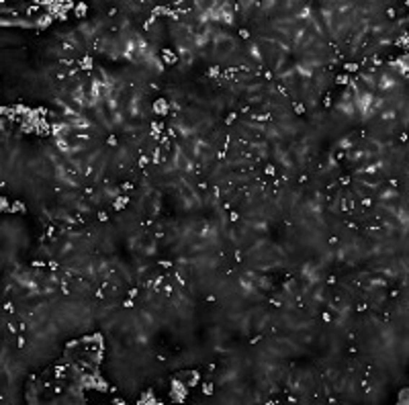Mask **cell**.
Wrapping results in <instances>:
<instances>
[{
  "label": "cell",
  "mask_w": 409,
  "mask_h": 405,
  "mask_svg": "<svg viewBox=\"0 0 409 405\" xmlns=\"http://www.w3.org/2000/svg\"><path fill=\"white\" fill-rule=\"evenodd\" d=\"M88 12V4H84V2H80V4H76V8H74V15H76L78 18H82Z\"/></svg>",
  "instance_id": "obj_7"
},
{
  "label": "cell",
  "mask_w": 409,
  "mask_h": 405,
  "mask_svg": "<svg viewBox=\"0 0 409 405\" xmlns=\"http://www.w3.org/2000/svg\"><path fill=\"white\" fill-rule=\"evenodd\" d=\"M4 311H6V313H10V315L15 313V307H12V303H10V301L4 303Z\"/></svg>",
  "instance_id": "obj_21"
},
{
  "label": "cell",
  "mask_w": 409,
  "mask_h": 405,
  "mask_svg": "<svg viewBox=\"0 0 409 405\" xmlns=\"http://www.w3.org/2000/svg\"><path fill=\"white\" fill-rule=\"evenodd\" d=\"M262 172H264V176H276V166L274 164H266Z\"/></svg>",
  "instance_id": "obj_9"
},
{
  "label": "cell",
  "mask_w": 409,
  "mask_h": 405,
  "mask_svg": "<svg viewBox=\"0 0 409 405\" xmlns=\"http://www.w3.org/2000/svg\"><path fill=\"white\" fill-rule=\"evenodd\" d=\"M113 403H117V405H125V399H123V397H113Z\"/></svg>",
  "instance_id": "obj_27"
},
{
  "label": "cell",
  "mask_w": 409,
  "mask_h": 405,
  "mask_svg": "<svg viewBox=\"0 0 409 405\" xmlns=\"http://www.w3.org/2000/svg\"><path fill=\"white\" fill-rule=\"evenodd\" d=\"M207 76L211 78V80H219V78H221V68H219V66H211L209 72H207Z\"/></svg>",
  "instance_id": "obj_6"
},
{
  "label": "cell",
  "mask_w": 409,
  "mask_h": 405,
  "mask_svg": "<svg viewBox=\"0 0 409 405\" xmlns=\"http://www.w3.org/2000/svg\"><path fill=\"white\" fill-rule=\"evenodd\" d=\"M333 283H335V274H329V278H327V285L332 286Z\"/></svg>",
  "instance_id": "obj_31"
},
{
  "label": "cell",
  "mask_w": 409,
  "mask_h": 405,
  "mask_svg": "<svg viewBox=\"0 0 409 405\" xmlns=\"http://www.w3.org/2000/svg\"><path fill=\"white\" fill-rule=\"evenodd\" d=\"M106 143H109L111 147H117V145H119V141H117V135H109V137H106Z\"/></svg>",
  "instance_id": "obj_15"
},
{
  "label": "cell",
  "mask_w": 409,
  "mask_h": 405,
  "mask_svg": "<svg viewBox=\"0 0 409 405\" xmlns=\"http://www.w3.org/2000/svg\"><path fill=\"white\" fill-rule=\"evenodd\" d=\"M235 119H237V113L231 111L229 115H227V119H225V125H233V123H235Z\"/></svg>",
  "instance_id": "obj_11"
},
{
  "label": "cell",
  "mask_w": 409,
  "mask_h": 405,
  "mask_svg": "<svg viewBox=\"0 0 409 405\" xmlns=\"http://www.w3.org/2000/svg\"><path fill=\"white\" fill-rule=\"evenodd\" d=\"M262 338H264L262 334H256V336H252V338H250V344H252V346H254V344H258V342H260Z\"/></svg>",
  "instance_id": "obj_19"
},
{
  "label": "cell",
  "mask_w": 409,
  "mask_h": 405,
  "mask_svg": "<svg viewBox=\"0 0 409 405\" xmlns=\"http://www.w3.org/2000/svg\"><path fill=\"white\" fill-rule=\"evenodd\" d=\"M399 139H401V143H405V141H407V133L403 131V133H401V135H399Z\"/></svg>",
  "instance_id": "obj_32"
},
{
  "label": "cell",
  "mask_w": 409,
  "mask_h": 405,
  "mask_svg": "<svg viewBox=\"0 0 409 405\" xmlns=\"http://www.w3.org/2000/svg\"><path fill=\"white\" fill-rule=\"evenodd\" d=\"M203 393L204 395H213V383H204L203 385Z\"/></svg>",
  "instance_id": "obj_13"
},
{
  "label": "cell",
  "mask_w": 409,
  "mask_h": 405,
  "mask_svg": "<svg viewBox=\"0 0 409 405\" xmlns=\"http://www.w3.org/2000/svg\"><path fill=\"white\" fill-rule=\"evenodd\" d=\"M335 401H338V399H335L333 395H329V397H327V403H335Z\"/></svg>",
  "instance_id": "obj_34"
},
{
  "label": "cell",
  "mask_w": 409,
  "mask_h": 405,
  "mask_svg": "<svg viewBox=\"0 0 409 405\" xmlns=\"http://www.w3.org/2000/svg\"><path fill=\"white\" fill-rule=\"evenodd\" d=\"M293 111L297 113L299 117H303V115H305V113H307V106H305V104H303V103H299V100H295V103H293Z\"/></svg>",
  "instance_id": "obj_8"
},
{
  "label": "cell",
  "mask_w": 409,
  "mask_h": 405,
  "mask_svg": "<svg viewBox=\"0 0 409 405\" xmlns=\"http://www.w3.org/2000/svg\"><path fill=\"white\" fill-rule=\"evenodd\" d=\"M137 293H139V286H133V289H129L127 297H131V299H135V297H137Z\"/></svg>",
  "instance_id": "obj_20"
},
{
  "label": "cell",
  "mask_w": 409,
  "mask_h": 405,
  "mask_svg": "<svg viewBox=\"0 0 409 405\" xmlns=\"http://www.w3.org/2000/svg\"><path fill=\"white\" fill-rule=\"evenodd\" d=\"M217 160H221V162L223 160H227V152H225V149H219V152H217Z\"/></svg>",
  "instance_id": "obj_23"
},
{
  "label": "cell",
  "mask_w": 409,
  "mask_h": 405,
  "mask_svg": "<svg viewBox=\"0 0 409 405\" xmlns=\"http://www.w3.org/2000/svg\"><path fill=\"white\" fill-rule=\"evenodd\" d=\"M152 111L155 113V115H160V117H166V115L170 113V100H166V98H155Z\"/></svg>",
  "instance_id": "obj_1"
},
{
  "label": "cell",
  "mask_w": 409,
  "mask_h": 405,
  "mask_svg": "<svg viewBox=\"0 0 409 405\" xmlns=\"http://www.w3.org/2000/svg\"><path fill=\"white\" fill-rule=\"evenodd\" d=\"M123 307H125V309H131V307H135V299H131V297H127V299L123 301Z\"/></svg>",
  "instance_id": "obj_14"
},
{
  "label": "cell",
  "mask_w": 409,
  "mask_h": 405,
  "mask_svg": "<svg viewBox=\"0 0 409 405\" xmlns=\"http://www.w3.org/2000/svg\"><path fill=\"white\" fill-rule=\"evenodd\" d=\"M84 194H94V186H84Z\"/></svg>",
  "instance_id": "obj_29"
},
{
  "label": "cell",
  "mask_w": 409,
  "mask_h": 405,
  "mask_svg": "<svg viewBox=\"0 0 409 405\" xmlns=\"http://www.w3.org/2000/svg\"><path fill=\"white\" fill-rule=\"evenodd\" d=\"M127 205H129V194H123V192L117 194L115 201H113V209H115V211H123Z\"/></svg>",
  "instance_id": "obj_3"
},
{
  "label": "cell",
  "mask_w": 409,
  "mask_h": 405,
  "mask_svg": "<svg viewBox=\"0 0 409 405\" xmlns=\"http://www.w3.org/2000/svg\"><path fill=\"white\" fill-rule=\"evenodd\" d=\"M158 266L166 268V270H172V268H174V264H172V260H158Z\"/></svg>",
  "instance_id": "obj_10"
},
{
  "label": "cell",
  "mask_w": 409,
  "mask_h": 405,
  "mask_svg": "<svg viewBox=\"0 0 409 405\" xmlns=\"http://www.w3.org/2000/svg\"><path fill=\"white\" fill-rule=\"evenodd\" d=\"M286 401H289V403H297L299 399H297V397H295V395H289V397H286Z\"/></svg>",
  "instance_id": "obj_30"
},
{
  "label": "cell",
  "mask_w": 409,
  "mask_h": 405,
  "mask_svg": "<svg viewBox=\"0 0 409 405\" xmlns=\"http://www.w3.org/2000/svg\"><path fill=\"white\" fill-rule=\"evenodd\" d=\"M241 256H244V254H241V250H235V252H233V260H235V262H241Z\"/></svg>",
  "instance_id": "obj_25"
},
{
  "label": "cell",
  "mask_w": 409,
  "mask_h": 405,
  "mask_svg": "<svg viewBox=\"0 0 409 405\" xmlns=\"http://www.w3.org/2000/svg\"><path fill=\"white\" fill-rule=\"evenodd\" d=\"M223 209H225V211H231V203H229V201H227V203H223Z\"/></svg>",
  "instance_id": "obj_33"
},
{
  "label": "cell",
  "mask_w": 409,
  "mask_h": 405,
  "mask_svg": "<svg viewBox=\"0 0 409 405\" xmlns=\"http://www.w3.org/2000/svg\"><path fill=\"white\" fill-rule=\"evenodd\" d=\"M237 280H239V286H241L244 291H254V286H256L254 280H247V278H244V276H239Z\"/></svg>",
  "instance_id": "obj_5"
},
{
  "label": "cell",
  "mask_w": 409,
  "mask_h": 405,
  "mask_svg": "<svg viewBox=\"0 0 409 405\" xmlns=\"http://www.w3.org/2000/svg\"><path fill=\"white\" fill-rule=\"evenodd\" d=\"M133 188H135V184H133L131 180H125V182H121V184H119V190H121V192H125V194H131V192H133Z\"/></svg>",
  "instance_id": "obj_4"
},
{
  "label": "cell",
  "mask_w": 409,
  "mask_h": 405,
  "mask_svg": "<svg viewBox=\"0 0 409 405\" xmlns=\"http://www.w3.org/2000/svg\"><path fill=\"white\" fill-rule=\"evenodd\" d=\"M239 219H241V217H239L237 211H229V221H231V223H237Z\"/></svg>",
  "instance_id": "obj_16"
},
{
  "label": "cell",
  "mask_w": 409,
  "mask_h": 405,
  "mask_svg": "<svg viewBox=\"0 0 409 405\" xmlns=\"http://www.w3.org/2000/svg\"><path fill=\"white\" fill-rule=\"evenodd\" d=\"M98 221H102V223H106V221H109V215H106L104 211H98Z\"/></svg>",
  "instance_id": "obj_22"
},
{
  "label": "cell",
  "mask_w": 409,
  "mask_h": 405,
  "mask_svg": "<svg viewBox=\"0 0 409 405\" xmlns=\"http://www.w3.org/2000/svg\"><path fill=\"white\" fill-rule=\"evenodd\" d=\"M262 78H264V80H274V72L270 68L264 70V72H262Z\"/></svg>",
  "instance_id": "obj_17"
},
{
  "label": "cell",
  "mask_w": 409,
  "mask_h": 405,
  "mask_svg": "<svg viewBox=\"0 0 409 405\" xmlns=\"http://www.w3.org/2000/svg\"><path fill=\"white\" fill-rule=\"evenodd\" d=\"M215 301H217V297H215V295H207V297H204V303H209V305H213Z\"/></svg>",
  "instance_id": "obj_24"
},
{
  "label": "cell",
  "mask_w": 409,
  "mask_h": 405,
  "mask_svg": "<svg viewBox=\"0 0 409 405\" xmlns=\"http://www.w3.org/2000/svg\"><path fill=\"white\" fill-rule=\"evenodd\" d=\"M321 321H323V323H332L333 321L332 313H329V311H323V313H321Z\"/></svg>",
  "instance_id": "obj_12"
},
{
  "label": "cell",
  "mask_w": 409,
  "mask_h": 405,
  "mask_svg": "<svg viewBox=\"0 0 409 405\" xmlns=\"http://www.w3.org/2000/svg\"><path fill=\"white\" fill-rule=\"evenodd\" d=\"M348 354H352V356H356V354H358V348H356V346H354V344H350V346H348Z\"/></svg>",
  "instance_id": "obj_26"
},
{
  "label": "cell",
  "mask_w": 409,
  "mask_h": 405,
  "mask_svg": "<svg viewBox=\"0 0 409 405\" xmlns=\"http://www.w3.org/2000/svg\"><path fill=\"white\" fill-rule=\"evenodd\" d=\"M178 61H180V57H178V53L176 51L166 49V47L162 49V64H166V66H176Z\"/></svg>",
  "instance_id": "obj_2"
},
{
  "label": "cell",
  "mask_w": 409,
  "mask_h": 405,
  "mask_svg": "<svg viewBox=\"0 0 409 405\" xmlns=\"http://www.w3.org/2000/svg\"><path fill=\"white\" fill-rule=\"evenodd\" d=\"M327 241H329V246H335V243H338L340 240H338V235H332V237H329Z\"/></svg>",
  "instance_id": "obj_28"
},
{
  "label": "cell",
  "mask_w": 409,
  "mask_h": 405,
  "mask_svg": "<svg viewBox=\"0 0 409 405\" xmlns=\"http://www.w3.org/2000/svg\"><path fill=\"white\" fill-rule=\"evenodd\" d=\"M237 33H239V37H241V39H246V41H247V39H252V35H250V31H247V29H239Z\"/></svg>",
  "instance_id": "obj_18"
}]
</instances>
